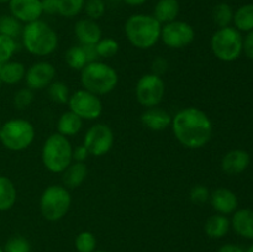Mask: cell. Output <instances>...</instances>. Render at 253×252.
Listing matches in <instances>:
<instances>
[{
    "label": "cell",
    "mask_w": 253,
    "mask_h": 252,
    "mask_svg": "<svg viewBox=\"0 0 253 252\" xmlns=\"http://www.w3.org/2000/svg\"><path fill=\"white\" fill-rule=\"evenodd\" d=\"M170 128L175 140L189 150H199L207 146L214 131L208 114L195 106H187L175 113Z\"/></svg>",
    "instance_id": "1"
},
{
    "label": "cell",
    "mask_w": 253,
    "mask_h": 252,
    "mask_svg": "<svg viewBox=\"0 0 253 252\" xmlns=\"http://www.w3.org/2000/svg\"><path fill=\"white\" fill-rule=\"evenodd\" d=\"M162 24L150 14H132L126 19L124 31L127 41L137 49H150L161 39Z\"/></svg>",
    "instance_id": "2"
},
{
    "label": "cell",
    "mask_w": 253,
    "mask_h": 252,
    "mask_svg": "<svg viewBox=\"0 0 253 252\" xmlns=\"http://www.w3.org/2000/svg\"><path fill=\"white\" fill-rule=\"evenodd\" d=\"M21 40L25 49L36 57L51 56L58 47L57 32L41 19L22 27Z\"/></svg>",
    "instance_id": "3"
},
{
    "label": "cell",
    "mask_w": 253,
    "mask_h": 252,
    "mask_svg": "<svg viewBox=\"0 0 253 252\" xmlns=\"http://www.w3.org/2000/svg\"><path fill=\"white\" fill-rule=\"evenodd\" d=\"M118 83V72L105 62H90L81 71V84L83 89L98 96L110 94L115 90Z\"/></svg>",
    "instance_id": "4"
},
{
    "label": "cell",
    "mask_w": 253,
    "mask_h": 252,
    "mask_svg": "<svg viewBox=\"0 0 253 252\" xmlns=\"http://www.w3.org/2000/svg\"><path fill=\"white\" fill-rule=\"evenodd\" d=\"M73 147L68 137L54 132L44 141L41 151L42 163L48 172L62 174L73 162Z\"/></svg>",
    "instance_id": "5"
},
{
    "label": "cell",
    "mask_w": 253,
    "mask_h": 252,
    "mask_svg": "<svg viewBox=\"0 0 253 252\" xmlns=\"http://www.w3.org/2000/svg\"><path fill=\"white\" fill-rule=\"evenodd\" d=\"M34 125L26 119H10L1 124L0 127V142L6 150L20 152L32 145L35 140Z\"/></svg>",
    "instance_id": "6"
},
{
    "label": "cell",
    "mask_w": 253,
    "mask_h": 252,
    "mask_svg": "<svg viewBox=\"0 0 253 252\" xmlns=\"http://www.w3.org/2000/svg\"><path fill=\"white\" fill-rule=\"evenodd\" d=\"M71 205V193L64 185H49L40 197V211L47 221L56 222L63 219L68 214Z\"/></svg>",
    "instance_id": "7"
},
{
    "label": "cell",
    "mask_w": 253,
    "mask_h": 252,
    "mask_svg": "<svg viewBox=\"0 0 253 252\" xmlns=\"http://www.w3.org/2000/svg\"><path fill=\"white\" fill-rule=\"evenodd\" d=\"M241 32L232 26L220 27L210 39V48L212 54L222 62H234L242 53Z\"/></svg>",
    "instance_id": "8"
},
{
    "label": "cell",
    "mask_w": 253,
    "mask_h": 252,
    "mask_svg": "<svg viewBox=\"0 0 253 252\" xmlns=\"http://www.w3.org/2000/svg\"><path fill=\"white\" fill-rule=\"evenodd\" d=\"M166 95L165 79L155 73H146L137 81L135 96L138 104L146 109L155 108L162 103Z\"/></svg>",
    "instance_id": "9"
},
{
    "label": "cell",
    "mask_w": 253,
    "mask_h": 252,
    "mask_svg": "<svg viewBox=\"0 0 253 252\" xmlns=\"http://www.w3.org/2000/svg\"><path fill=\"white\" fill-rule=\"evenodd\" d=\"M67 104L69 106V110L73 111L83 121L96 120L103 114V101H101L100 96L95 95L85 89H79L71 94Z\"/></svg>",
    "instance_id": "10"
},
{
    "label": "cell",
    "mask_w": 253,
    "mask_h": 252,
    "mask_svg": "<svg viewBox=\"0 0 253 252\" xmlns=\"http://www.w3.org/2000/svg\"><path fill=\"white\" fill-rule=\"evenodd\" d=\"M115 142L113 130L106 124H94L86 130L83 138L84 147L89 155L94 157H103L109 153Z\"/></svg>",
    "instance_id": "11"
},
{
    "label": "cell",
    "mask_w": 253,
    "mask_h": 252,
    "mask_svg": "<svg viewBox=\"0 0 253 252\" xmlns=\"http://www.w3.org/2000/svg\"><path fill=\"white\" fill-rule=\"evenodd\" d=\"M160 40L168 48L182 49L194 42L195 30L189 22L174 20L162 25Z\"/></svg>",
    "instance_id": "12"
},
{
    "label": "cell",
    "mask_w": 253,
    "mask_h": 252,
    "mask_svg": "<svg viewBox=\"0 0 253 252\" xmlns=\"http://www.w3.org/2000/svg\"><path fill=\"white\" fill-rule=\"evenodd\" d=\"M56 67L48 61H39L32 63L26 69L25 82L31 90H42L48 88L56 78Z\"/></svg>",
    "instance_id": "13"
},
{
    "label": "cell",
    "mask_w": 253,
    "mask_h": 252,
    "mask_svg": "<svg viewBox=\"0 0 253 252\" xmlns=\"http://www.w3.org/2000/svg\"><path fill=\"white\" fill-rule=\"evenodd\" d=\"M7 4L10 15L25 25L37 21L43 14L41 0H10Z\"/></svg>",
    "instance_id": "14"
},
{
    "label": "cell",
    "mask_w": 253,
    "mask_h": 252,
    "mask_svg": "<svg viewBox=\"0 0 253 252\" xmlns=\"http://www.w3.org/2000/svg\"><path fill=\"white\" fill-rule=\"evenodd\" d=\"M209 202L216 214L226 215V216L234 214L239 207L237 195L227 188H216L215 190L210 192Z\"/></svg>",
    "instance_id": "15"
},
{
    "label": "cell",
    "mask_w": 253,
    "mask_h": 252,
    "mask_svg": "<svg viewBox=\"0 0 253 252\" xmlns=\"http://www.w3.org/2000/svg\"><path fill=\"white\" fill-rule=\"evenodd\" d=\"M74 35L81 44H96L103 37V31L95 20L83 17L74 24Z\"/></svg>",
    "instance_id": "16"
},
{
    "label": "cell",
    "mask_w": 253,
    "mask_h": 252,
    "mask_svg": "<svg viewBox=\"0 0 253 252\" xmlns=\"http://www.w3.org/2000/svg\"><path fill=\"white\" fill-rule=\"evenodd\" d=\"M173 115L166 109L148 108L141 114V123L146 128L151 131H163L170 127L172 125Z\"/></svg>",
    "instance_id": "17"
},
{
    "label": "cell",
    "mask_w": 253,
    "mask_h": 252,
    "mask_svg": "<svg viewBox=\"0 0 253 252\" xmlns=\"http://www.w3.org/2000/svg\"><path fill=\"white\" fill-rule=\"evenodd\" d=\"M250 158L249 152L245 150H231L222 157L221 160V169L224 173L229 175H236L246 170V168L250 165Z\"/></svg>",
    "instance_id": "18"
},
{
    "label": "cell",
    "mask_w": 253,
    "mask_h": 252,
    "mask_svg": "<svg viewBox=\"0 0 253 252\" xmlns=\"http://www.w3.org/2000/svg\"><path fill=\"white\" fill-rule=\"evenodd\" d=\"M231 226L239 236L247 240H253V210L239 209L234 212Z\"/></svg>",
    "instance_id": "19"
},
{
    "label": "cell",
    "mask_w": 253,
    "mask_h": 252,
    "mask_svg": "<svg viewBox=\"0 0 253 252\" xmlns=\"http://www.w3.org/2000/svg\"><path fill=\"white\" fill-rule=\"evenodd\" d=\"M88 177V167L84 162H72L62 173V182L67 189H76L85 182Z\"/></svg>",
    "instance_id": "20"
},
{
    "label": "cell",
    "mask_w": 253,
    "mask_h": 252,
    "mask_svg": "<svg viewBox=\"0 0 253 252\" xmlns=\"http://www.w3.org/2000/svg\"><path fill=\"white\" fill-rule=\"evenodd\" d=\"M180 12L179 0H158L153 7V16L162 25L177 20Z\"/></svg>",
    "instance_id": "21"
},
{
    "label": "cell",
    "mask_w": 253,
    "mask_h": 252,
    "mask_svg": "<svg viewBox=\"0 0 253 252\" xmlns=\"http://www.w3.org/2000/svg\"><path fill=\"white\" fill-rule=\"evenodd\" d=\"M83 127V120L71 110H67L61 114L57 120V132L66 137H73L81 132Z\"/></svg>",
    "instance_id": "22"
},
{
    "label": "cell",
    "mask_w": 253,
    "mask_h": 252,
    "mask_svg": "<svg viewBox=\"0 0 253 252\" xmlns=\"http://www.w3.org/2000/svg\"><path fill=\"white\" fill-rule=\"evenodd\" d=\"M231 227V221L226 215L215 214L207 219L204 224V231L210 239H221L226 236Z\"/></svg>",
    "instance_id": "23"
},
{
    "label": "cell",
    "mask_w": 253,
    "mask_h": 252,
    "mask_svg": "<svg viewBox=\"0 0 253 252\" xmlns=\"http://www.w3.org/2000/svg\"><path fill=\"white\" fill-rule=\"evenodd\" d=\"M25 74H26V67L24 63L17 61L6 62L0 68V79L2 83L9 85L20 83L22 79H25Z\"/></svg>",
    "instance_id": "24"
},
{
    "label": "cell",
    "mask_w": 253,
    "mask_h": 252,
    "mask_svg": "<svg viewBox=\"0 0 253 252\" xmlns=\"http://www.w3.org/2000/svg\"><path fill=\"white\" fill-rule=\"evenodd\" d=\"M17 200V189L14 182L5 175H0V211L12 209Z\"/></svg>",
    "instance_id": "25"
},
{
    "label": "cell",
    "mask_w": 253,
    "mask_h": 252,
    "mask_svg": "<svg viewBox=\"0 0 253 252\" xmlns=\"http://www.w3.org/2000/svg\"><path fill=\"white\" fill-rule=\"evenodd\" d=\"M235 29L240 32H250L253 30V4H245L234 12Z\"/></svg>",
    "instance_id": "26"
},
{
    "label": "cell",
    "mask_w": 253,
    "mask_h": 252,
    "mask_svg": "<svg viewBox=\"0 0 253 252\" xmlns=\"http://www.w3.org/2000/svg\"><path fill=\"white\" fill-rule=\"evenodd\" d=\"M64 61H66L67 66L74 71H82L88 64L85 53L81 44L69 47L64 53Z\"/></svg>",
    "instance_id": "27"
},
{
    "label": "cell",
    "mask_w": 253,
    "mask_h": 252,
    "mask_svg": "<svg viewBox=\"0 0 253 252\" xmlns=\"http://www.w3.org/2000/svg\"><path fill=\"white\" fill-rule=\"evenodd\" d=\"M234 10L227 2H219L212 9V20L217 27L231 26L234 20Z\"/></svg>",
    "instance_id": "28"
},
{
    "label": "cell",
    "mask_w": 253,
    "mask_h": 252,
    "mask_svg": "<svg viewBox=\"0 0 253 252\" xmlns=\"http://www.w3.org/2000/svg\"><path fill=\"white\" fill-rule=\"evenodd\" d=\"M22 24L17 19H15L12 15L5 14L0 15V35L12 37L16 40V37L21 36Z\"/></svg>",
    "instance_id": "29"
},
{
    "label": "cell",
    "mask_w": 253,
    "mask_h": 252,
    "mask_svg": "<svg viewBox=\"0 0 253 252\" xmlns=\"http://www.w3.org/2000/svg\"><path fill=\"white\" fill-rule=\"evenodd\" d=\"M47 94L53 103L59 104V105H64V104L68 103L69 96H71L68 85L61 81L52 82L47 88Z\"/></svg>",
    "instance_id": "30"
},
{
    "label": "cell",
    "mask_w": 253,
    "mask_h": 252,
    "mask_svg": "<svg viewBox=\"0 0 253 252\" xmlns=\"http://www.w3.org/2000/svg\"><path fill=\"white\" fill-rule=\"evenodd\" d=\"M85 0H59L58 15L66 19H73L84 10Z\"/></svg>",
    "instance_id": "31"
},
{
    "label": "cell",
    "mask_w": 253,
    "mask_h": 252,
    "mask_svg": "<svg viewBox=\"0 0 253 252\" xmlns=\"http://www.w3.org/2000/svg\"><path fill=\"white\" fill-rule=\"evenodd\" d=\"M74 246L78 252H93L96 250V237L90 231H82L74 240Z\"/></svg>",
    "instance_id": "32"
},
{
    "label": "cell",
    "mask_w": 253,
    "mask_h": 252,
    "mask_svg": "<svg viewBox=\"0 0 253 252\" xmlns=\"http://www.w3.org/2000/svg\"><path fill=\"white\" fill-rule=\"evenodd\" d=\"M95 46L99 58L109 59L119 52V42L113 37H101V40Z\"/></svg>",
    "instance_id": "33"
},
{
    "label": "cell",
    "mask_w": 253,
    "mask_h": 252,
    "mask_svg": "<svg viewBox=\"0 0 253 252\" xmlns=\"http://www.w3.org/2000/svg\"><path fill=\"white\" fill-rule=\"evenodd\" d=\"M17 51V42L12 37L0 35V64L11 61L12 56Z\"/></svg>",
    "instance_id": "34"
},
{
    "label": "cell",
    "mask_w": 253,
    "mask_h": 252,
    "mask_svg": "<svg viewBox=\"0 0 253 252\" xmlns=\"http://www.w3.org/2000/svg\"><path fill=\"white\" fill-rule=\"evenodd\" d=\"M83 11L85 12L88 19L98 21L99 19H101V17L105 15V1H104V0H85Z\"/></svg>",
    "instance_id": "35"
},
{
    "label": "cell",
    "mask_w": 253,
    "mask_h": 252,
    "mask_svg": "<svg viewBox=\"0 0 253 252\" xmlns=\"http://www.w3.org/2000/svg\"><path fill=\"white\" fill-rule=\"evenodd\" d=\"M34 90H31L30 88H21L14 94V99H12V103L14 106L17 110H25L29 106H31V104L34 103Z\"/></svg>",
    "instance_id": "36"
},
{
    "label": "cell",
    "mask_w": 253,
    "mask_h": 252,
    "mask_svg": "<svg viewBox=\"0 0 253 252\" xmlns=\"http://www.w3.org/2000/svg\"><path fill=\"white\" fill-rule=\"evenodd\" d=\"M2 250L4 252H31V245L26 237L16 235L7 240Z\"/></svg>",
    "instance_id": "37"
},
{
    "label": "cell",
    "mask_w": 253,
    "mask_h": 252,
    "mask_svg": "<svg viewBox=\"0 0 253 252\" xmlns=\"http://www.w3.org/2000/svg\"><path fill=\"white\" fill-rule=\"evenodd\" d=\"M189 199L195 205L205 204L210 199V190L203 184L194 185L189 192Z\"/></svg>",
    "instance_id": "38"
},
{
    "label": "cell",
    "mask_w": 253,
    "mask_h": 252,
    "mask_svg": "<svg viewBox=\"0 0 253 252\" xmlns=\"http://www.w3.org/2000/svg\"><path fill=\"white\" fill-rule=\"evenodd\" d=\"M151 68H152V73H155V74H157V76L162 77L168 69L167 59L163 58V57H161V56L156 57V58L152 61Z\"/></svg>",
    "instance_id": "39"
},
{
    "label": "cell",
    "mask_w": 253,
    "mask_h": 252,
    "mask_svg": "<svg viewBox=\"0 0 253 252\" xmlns=\"http://www.w3.org/2000/svg\"><path fill=\"white\" fill-rule=\"evenodd\" d=\"M242 52H244L247 58L253 61V30L247 32L246 36L244 37V41H242Z\"/></svg>",
    "instance_id": "40"
},
{
    "label": "cell",
    "mask_w": 253,
    "mask_h": 252,
    "mask_svg": "<svg viewBox=\"0 0 253 252\" xmlns=\"http://www.w3.org/2000/svg\"><path fill=\"white\" fill-rule=\"evenodd\" d=\"M42 11L47 15H57L58 14L59 0H41Z\"/></svg>",
    "instance_id": "41"
},
{
    "label": "cell",
    "mask_w": 253,
    "mask_h": 252,
    "mask_svg": "<svg viewBox=\"0 0 253 252\" xmlns=\"http://www.w3.org/2000/svg\"><path fill=\"white\" fill-rule=\"evenodd\" d=\"M89 156H90V155H89L88 150L84 147L83 143H82V145H79V146H77L76 148H73V152H72V157H73L74 162H84V163H85V161L88 160Z\"/></svg>",
    "instance_id": "42"
},
{
    "label": "cell",
    "mask_w": 253,
    "mask_h": 252,
    "mask_svg": "<svg viewBox=\"0 0 253 252\" xmlns=\"http://www.w3.org/2000/svg\"><path fill=\"white\" fill-rule=\"evenodd\" d=\"M81 46L83 47V51L84 53H85L88 63L99 61V54H98V51H96L95 44H81Z\"/></svg>",
    "instance_id": "43"
},
{
    "label": "cell",
    "mask_w": 253,
    "mask_h": 252,
    "mask_svg": "<svg viewBox=\"0 0 253 252\" xmlns=\"http://www.w3.org/2000/svg\"><path fill=\"white\" fill-rule=\"evenodd\" d=\"M217 252H245L242 247H240L239 245L235 244H225L222 245L221 247L219 249Z\"/></svg>",
    "instance_id": "44"
},
{
    "label": "cell",
    "mask_w": 253,
    "mask_h": 252,
    "mask_svg": "<svg viewBox=\"0 0 253 252\" xmlns=\"http://www.w3.org/2000/svg\"><path fill=\"white\" fill-rule=\"evenodd\" d=\"M126 5H130V6H141V5L145 4L147 0H123Z\"/></svg>",
    "instance_id": "45"
},
{
    "label": "cell",
    "mask_w": 253,
    "mask_h": 252,
    "mask_svg": "<svg viewBox=\"0 0 253 252\" xmlns=\"http://www.w3.org/2000/svg\"><path fill=\"white\" fill-rule=\"evenodd\" d=\"M245 252H253V244L251 245V246H250L249 247V249H247L246 250V251H245Z\"/></svg>",
    "instance_id": "46"
},
{
    "label": "cell",
    "mask_w": 253,
    "mask_h": 252,
    "mask_svg": "<svg viewBox=\"0 0 253 252\" xmlns=\"http://www.w3.org/2000/svg\"><path fill=\"white\" fill-rule=\"evenodd\" d=\"M10 0H0V4H7Z\"/></svg>",
    "instance_id": "47"
},
{
    "label": "cell",
    "mask_w": 253,
    "mask_h": 252,
    "mask_svg": "<svg viewBox=\"0 0 253 252\" xmlns=\"http://www.w3.org/2000/svg\"><path fill=\"white\" fill-rule=\"evenodd\" d=\"M93 252H106V251H101V250H95V251H93Z\"/></svg>",
    "instance_id": "48"
},
{
    "label": "cell",
    "mask_w": 253,
    "mask_h": 252,
    "mask_svg": "<svg viewBox=\"0 0 253 252\" xmlns=\"http://www.w3.org/2000/svg\"><path fill=\"white\" fill-rule=\"evenodd\" d=\"M1 85H2V82H1V79H0V89H1Z\"/></svg>",
    "instance_id": "49"
},
{
    "label": "cell",
    "mask_w": 253,
    "mask_h": 252,
    "mask_svg": "<svg viewBox=\"0 0 253 252\" xmlns=\"http://www.w3.org/2000/svg\"><path fill=\"white\" fill-rule=\"evenodd\" d=\"M0 252H4V250H2L1 246H0Z\"/></svg>",
    "instance_id": "50"
},
{
    "label": "cell",
    "mask_w": 253,
    "mask_h": 252,
    "mask_svg": "<svg viewBox=\"0 0 253 252\" xmlns=\"http://www.w3.org/2000/svg\"><path fill=\"white\" fill-rule=\"evenodd\" d=\"M0 127H1V121H0Z\"/></svg>",
    "instance_id": "51"
}]
</instances>
